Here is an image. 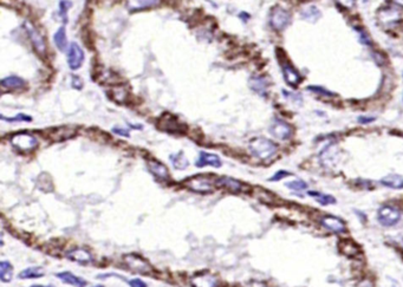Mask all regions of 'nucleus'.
Wrapping results in <instances>:
<instances>
[{
	"label": "nucleus",
	"mask_w": 403,
	"mask_h": 287,
	"mask_svg": "<svg viewBox=\"0 0 403 287\" xmlns=\"http://www.w3.org/2000/svg\"><path fill=\"white\" fill-rule=\"evenodd\" d=\"M218 177L214 176V174H197L188 179L185 180L183 185L187 187L189 191H195L199 194H208L214 191L215 182Z\"/></svg>",
	"instance_id": "1"
},
{
	"label": "nucleus",
	"mask_w": 403,
	"mask_h": 287,
	"mask_svg": "<svg viewBox=\"0 0 403 287\" xmlns=\"http://www.w3.org/2000/svg\"><path fill=\"white\" fill-rule=\"evenodd\" d=\"M248 149L252 155L263 159V161L272 159L278 152L277 144L265 137H256L251 140L248 143Z\"/></svg>",
	"instance_id": "2"
},
{
	"label": "nucleus",
	"mask_w": 403,
	"mask_h": 287,
	"mask_svg": "<svg viewBox=\"0 0 403 287\" xmlns=\"http://www.w3.org/2000/svg\"><path fill=\"white\" fill-rule=\"evenodd\" d=\"M156 127L159 130L168 132L171 135H185L188 131L187 124L182 123L176 116L169 112H165L161 117L156 121Z\"/></svg>",
	"instance_id": "3"
},
{
	"label": "nucleus",
	"mask_w": 403,
	"mask_h": 287,
	"mask_svg": "<svg viewBox=\"0 0 403 287\" xmlns=\"http://www.w3.org/2000/svg\"><path fill=\"white\" fill-rule=\"evenodd\" d=\"M10 142L12 147H13L18 153L24 154V155L34 152V150L37 149L38 144H39L38 138L35 137V136L26 131H20L13 134L11 136Z\"/></svg>",
	"instance_id": "4"
},
{
	"label": "nucleus",
	"mask_w": 403,
	"mask_h": 287,
	"mask_svg": "<svg viewBox=\"0 0 403 287\" xmlns=\"http://www.w3.org/2000/svg\"><path fill=\"white\" fill-rule=\"evenodd\" d=\"M123 262L127 266V268L129 271L134 272V273L147 276V274H150L153 272V268L149 265V262L146 259L142 258V256L136 255V254H127V255H124Z\"/></svg>",
	"instance_id": "5"
},
{
	"label": "nucleus",
	"mask_w": 403,
	"mask_h": 287,
	"mask_svg": "<svg viewBox=\"0 0 403 287\" xmlns=\"http://www.w3.org/2000/svg\"><path fill=\"white\" fill-rule=\"evenodd\" d=\"M291 23V14L290 12L285 10L281 6H275L272 8L271 14H269V25L275 31H283Z\"/></svg>",
	"instance_id": "6"
},
{
	"label": "nucleus",
	"mask_w": 403,
	"mask_h": 287,
	"mask_svg": "<svg viewBox=\"0 0 403 287\" xmlns=\"http://www.w3.org/2000/svg\"><path fill=\"white\" fill-rule=\"evenodd\" d=\"M24 29H25L26 33H28V37L30 41H31L32 46L35 50V52L40 56V57H45L46 55V43L44 40L43 35L39 33L37 29L34 28L30 22L24 23Z\"/></svg>",
	"instance_id": "7"
},
{
	"label": "nucleus",
	"mask_w": 403,
	"mask_h": 287,
	"mask_svg": "<svg viewBox=\"0 0 403 287\" xmlns=\"http://www.w3.org/2000/svg\"><path fill=\"white\" fill-rule=\"evenodd\" d=\"M401 219V212L396 207L390 205H384L380 207L377 212V220L382 226L393 227L399 223Z\"/></svg>",
	"instance_id": "8"
},
{
	"label": "nucleus",
	"mask_w": 403,
	"mask_h": 287,
	"mask_svg": "<svg viewBox=\"0 0 403 287\" xmlns=\"http://www.w3.org/2000/svg\"><path fill=\"white\" fill-rule=\"evenodd\" d=\"M269 134L280 141H286L293 135V129L289 123L280 118H274L269 128Z\"/></svg>",
	"instance_id": "9"
},
{
	"label": "nucleus",
	"mask_w": 403,
	"mask_h": 287,
	"mask_svg": "<svg viewBox=\"0 0 403 287\" xmlns=\"http://www.w3.org/2000/svg\"><path fill=\"white\" fill-rule=\"evenodd\" d=\"M40 134H46L45 138H49L53 142H62L71 138L76 135V130L67 128V127H59V128H50L46 130H41Z\"/></svg>",
	"instance_id": "10"
},
{
	"label": "nucleus",
	"mask_w": 403,
	"mask_h": 287,
	"mask_svg": "<svg viewBox=\"0 0 403 287\" xmlns=\"http://www.w3.org/2000/svg\"><path fill=\"white\" fill-rule=\"evenodd\" d=\"M84 62V51L77 43H71L67 50V64L71 70H78Z\"/></svg>",
	"instance_id": "11"
},
{
	"label": "nucleus",
	"mask_w": 403,
	"mask_h": 287,
	"mask_svg": "<svg viewBox=\"0 0 403 287\" xmlns=\"http://www.w3.org/2000/svg\"><path fill=\"white\" fill-rule=\"evenodd\" d=\"M215 186L218 188L224 189V191H230V193L233 194H238L244 191V185L241 182L238 181V180L233 179V177L230 176H220L216 179Z\"/></svg>",
	"instance_id": "12"
},
{
	"label": "nucleus",
	"mask_w": 403,
	"mask_h": 287,
	"mask_svg": "<svg viewBox=\"0 0 403 287\" xmlns=\"http://www.w3.org/2000/svg\"><path fill=\"white\" fill-rule=\"evenodd\" d=\"M147 167L150 173H152L156 179L160 180V181H168V180L170 179L168 168L166 167L162 162L158 161V159L153 158L147 159Z\"/></svg>",
	"instance_id": "13"
},
{
	"label": "nucleus",
	"mask_w": 403,
	"mask_h": 287,
	"mask_svg": "<svg viewBox=\"0 0 403 287\" xmlns=\"http://www.w3.org/2000/svg\"><path fill=\"white\" fill-rule=\"evenodd\" d=\"M321 224L325 229L330 230L333 233H337V234H342V233L346 232L344 221L337 217H333V215H325V217H323L321 219Z\"/></svg>",
	"instance_id": "14"
},
{
	"label": "nucleus",
	"mask_w": 403,
	"mask_h": 287,
	"mask_svg": "<svg viewBox=\"0 0 403 287\" xmlns=\"http://www.w3.org/2000/svg\"><path fill=\"white\" fill-rule=\"evenodd\" d=\"M281 70H283L284 79H285L286 84H289L290 87L296 88L299 83L302 82V79H303V77L299 73V71L297 69H295L289 62L281 64Z\"/></svg>",
	"instance_id": "15"
},
{
	"label": "nucleus",
	"mask_w": 403,
	"mask_h": 287,
	"mask_svg": "<svg viewBox=\"0 0 403 287\" xmlns=\"http://www.w3.org/2000/svg\"><path fill=\"white\" fill-rule=\"evenodd\" d=\"M67 258L81 265H89L94 261L91 253L84 248H73L67 253Z\"/></svg>",
	"instance_id": "16"
},
{
	"label": "nucleus",
	"mask_w": 403,
	"mask_h": 287,
	"mask_svg": "<svg viewBox=\"0 0 403 287\" xmlns=\"http://www.w3.org/2000/svg\"><path fill=\"white\" fill-rule=\"evenodd\" d=\"M191 285L192 287H219V283L212 274L200 273L191 278Z\"/></svg>",
	"instance_id": "17"
},
{
	"label": "nucleus",
	"mask_w": 403,
	"mask_h": 287,
	"mask_svg": "<svg viewBox=\"0 0 403 287\" xmlns=\"http://www.w3.org/2000/svg\"><path fill=\"white\" fill-rule=\"evenodd\" d=\"M221 164H222L221 159L219 158L218 155L207 152H200L199 159L195 162V165H197L198 168L206 167V165H210V167L214 168H220Z\"/></svg>",
	"instance_id": "18"
},
{
	"label": "nucleus",
	"mask_w": 403,
	"mask_h": 287,
	"mask_svg": "<svg viewBox=\"0 0 403 287\" xmlns=\"http://www.w3.org/2000/svg\"><path fill=\"white\" fill-rule=\"evenodd\" d=\"M248 85L254 93H257L260 96L265 97L268 95V89H269V81L266 77L264 76H252L250 78V82H248Z\"/></svg>",
	"instance_id": "19"
},
{
	"label": "nucleus",
	"mask_w": 403,
	"mask_h": 287,
	"mask_svg": "<svg viewBox=\"0 0 403 287\" xmlns=\"http://www.w3.org/2000/svg\"><path fill=\"white\" fill-rule=\"evenodd\" d=\"M56 277H57L58 279H61L63 283L73 287H85V285H87V282H85V280L75 276V274H72L71 272H61V273L56 274Z\"/></svg>",
	"instance_id": "20"
},
{
	"label": "nucleus",
	"mask_w": 403,
	"mask_h": 287,
	"mask_svg": "<svg viewBox=\"0 0 403 287\" xmlns=\"http://www.w3.org/2000/svg\"><path fill=\"white\" fill-rule=\"evenodd\" d=\"M380 182L384 187L392 189H403V176L398 175V174H392V175L382 177Z\"/></svg>",
	"instance_id": "21"
},
{
	"label": "nucleus",
	"mask_w": 403,
	"mask_h": 287,
	"mask_svg": "<svg viewBox=\"0 0 403 287\" xmlns=\"http://www.w3.org/2000/svg\"><path fill=\"white\" fill-rule=\"evenodd\" d=\"M25 85L26 82L18 76L5 77L1 81V87L8 90H18V89H23Z\"/></svg>",
	"instance_id": "22"
},
{
	"label": "nucleus",
	"mask_w": 403,
	"mask_h": 287,
	"mask_svg": "<svg viewBox=\"0 0 403 287\" xmlns=\"http://www.w3.org/2000/svg\"><path fill=\"white\" fill-rule=\"evenodd\" d=\"M111 94H112V96L110 97L111 100H115V102L120 103V104L126 103L129 98V91L127 90L122 84L115 85V87L111 89Z\"/></svg>",
	"instance_id": "23"
},
{
	"label": "nucleus",
	"mask_w": 403,
	"mask_h": 287,
	"mask_svg": "<svg viewBox=\"0 0 403 287\" xmlns=\"http://www.w3.org/2000/svg\"><path fill=\"white\" fill-rule=\"evenodd\" d=\"M169 159H170L171 164H173V167L175 168V169L183 170V169H186V168H187L188 164H189L188 159L185 156L183 152H179L176 154H171Z\"/></svg>",
	"instance_id": "24"
},
{
	"label": "nucleus",
	"mask_w": 403,
	"mask_h": 287,
	"mask_svg": "<svg viewBox=\"0 0 403 287\" xmlns=\"http://www.w3.org/2000/svg\"><path fill=\"white\" fill-rule=\"evenodd\" d=\"M53 40H55V44L58 50H61V51H65V50H67V38L64 26H62V28H59L57 31H56L55 35H53Z\"/></svg>",
	"instance_id": "25"
},
{
	"label": "nucleus",
	"mask_w": 403,
	"mask_h": 287,
	"mask_svg": "<svg viewBox=\"0 0 403 287\" xmlns=\"http://www.w3.org/2000/svg\"><path fill=\"white\" fill-rule=\"evenodd\" d=\"M302 17H303L305 20H307V22L315 23L322 17V13H321V11L316 7V6L311 5V6H307V7H305L304 10L302 11Z\"/></svg>",
	"instance_id": "26"
},
{
	"label": "nucleus",
	"mask_w": 403,
	"mask_h": 287,
	"mask_svg": "<svg viewBox=\"0 0 403 287\" xmlns=\"http://www.w3.org/2000/svg\"><path fill=\"white\" fill-rule=\"evenodd\" d=\"M339 248L343 254H345L348 256H356L360 253V248L351 240H342V242L339 244Z\"/></svg>",
	"instance_id": "27"
},
{
	"label": "nucleus",
	"mask_w": 403,
	"mask_h": 287,
	"mask_svg": "<svg viewBox=\"0 0 403 287\" xmlns=\"http://www.w3.org/2000/svg\"><path fill=\"white\" fill-rule=\"evenodd\" d=\"M307 194H309L310 196L315 197L317 202L321 203L322 206L335 205V203L337 202V200L330 194H322V193H319V191H310Z\"/></svg>",
	"instance_id": "28"
},
{
	"label": "nucleus",
	"mask_w": 403,
	"mask_h": 287,
	"mask_svg": "<svg viewBox=\"0 0 403 287\" xmlns=\"http://www.w3.org/2000/svg\"><path fill=\"white\" fill-rule=\"evenodd\" d=\"M13 278V267L8 261H1L0 262V279L2 283L11 282Z\"/></svg>",
	"instance_id": "29"
},
{
	"label": "nucleus",
	"mask_w": 403,
	"mask_h": 287,
	"mask_svg": "<svg viewBox=\"0 0 403 287\" xmlns=\"http://www.w3.org/2000/svg\"><path fill=\"white\" fill-rule=\"evenodd\" d=\"M44 277V270L41 267H29L19 273L20 279H37Z\"/></svg>",
	"instance_id": "30"
},
{
	"label": "nucleus",
	"mask_w": 403,
	"mask_h": 287,
	"mask_svg": "<svg viewBox=\"0 0 403 287\" xmlns=\"http://www.w3.org/2000/svg\"><path fill=\"white\" fill-rule=\"evenodd\" d=\"M160 4V1H127L128 8L130 11H140L144 10V8L153 7V6Z\"/></svg>",
	"instance_id": "31"
},
{
	"label": "nucleus",
	"mask_w": 403,
	"mask_h": 287,
	"mask_svg": "<svg viewBox=\"0 0 403 287\" xmlns=\"http://www.w3.org/2000/svg\"><path fill=\"white\" fill-rule=\"evenodd\" d=\"M72 6L71 1H59V16H61L62 20L64 24H67L69 19H67V10Z\"/></svg>",
	"instance_id": "32"
},
{
	"label": "nucleus",
	"mask_w": 403,
	"mask_h": 287,
	"mask_svg": "<svg viewBox=\"0 0 403 287\" xmlns=\"http://www.w3.org/2000/svg\"><path fill=\"white\" fill-rule=\"evenodd\" d=\"M285 186L289 189H291V191H305V189L307 188V183L303 181V180H295V181L287 182Z\"/></svg>",
	"instance_id": "33"
},
{
	"label": "nucleus",
	"mask_w": 403,
	"mask_h": 287,
	"mask_svg": "<svg viewBox=\"0 0 403 287\" xmlns=\"http://www.w3.org/2000/svg\"><path fill=\"white\" fill-rule=\"evenodd\" d=\"M1 120L6 121V122H31L32 117L25 114H18L14 117L7 118V117H5L4 115H1Z\"/></svg>",
	"instance_id": "34"
},
{
	"label": "nucleus",
	"mask_w": 403,
	"mask_h": 287,
	"mask_svg": "<svg viewBox=\"0 0 403 287\" xmlns=\"http://www.w3.org/2000/svg\"><path fill=\"white\" fill-rule=\"evenodd\" d=\"M307 90L311 91V93L322 95V96H325V97H335V96H336V94L331 93V91H329L328 89H325L323 87H317V85H310V87H307Z\"/></svg>",
	"instance_id": "35"
},
{
	"label": "nucleus",
	"mask_w": 403,
	"mask_h": 287,
	"mask_svg": "<svg viewBox=\"0 0 403 287\" xmlns=\"http://www.w3.org/2000/svg\"><path fill=\"white\" fill-rule=\"evenodd\" d=\"M290 175H291V173H289V171H286V170H279V171H277V173H275L273 176L269 177V181H271V182H277V181H280V180L285 179V177L290 176Z\"/></svg>",
	"instance_id": "36"
},
{
	"label": "nucleus",
	"mask_w": 403,
	"mask_h": 287,
	"mask_svg": "<svg viewBox=\"0 0 403 287\" xmlns=\"http://www.w3.org/2000/svg\"><path fill=\"white\" fill-rule=\"evenodd\" d=\"M71 79H72V82H71V85H72V88L76 89V90H82L84 83H83L81 77L76 76V75H72Z\"/></svg>",
	"instance_id": "37"
},
{
	"label": "nucleus",
	"mask_w": 403,
	"mask_h": 287,
	"mask_svg": "<svg viewBox=\"0 0 403 287\" xmlns=\"http://www.w3.org/2000/svg\"><path fill=\"white\" fill-rule=\"evenodd\" d=\"M112 132L116 135L123 136V137H129L130 136L129 130L127 128H121V127H115V128H112Z\"/></svg>",
	"instance_id": "38"
},
{
	"label": "nucleus",
	"mask_w": 403,
	"mask_h": 287,
	"mask_svg": "<svg viewBox=\"0 0 403 287\" xmlns=\"http://www.w3.org/2000/svg\"><path fill=\"white\" fill-rule=\"evenodd\" d=\"M130 287H147V284L141 279H132L129 282Z\"/></svg>",
	"instance_id": "39"
},
{
	"label": "nucleus",
	"mask_w": 403,
	"mask_h": 287,
	"mask_svg": "<svg viewBox=\"0 0 403 287\" xmlns=\"http://www.w3.org/2000/svg\"><path fill=\"white\" fill-rule=\"evenodd\" d=\"M358 123L361 124H369V123H372L375 121V117L372 116H360L357 118Z\"/></svg>",
	"instance_id": "40"
},
{
	"label": "nucleus",
	"mask_w": 403,
	"mask_h": 287,
	"mask_svg": "<svg viewBox=\"0 0 403 287\" xmlns=\"http://www.w3.org/2000/svg\"><path fill=\"white\" fill-rule=\"evenodd\" d=\"M357 287H372V285H371V283H369V282H363V283H361Z\"/></svg>",
	"instance_id": "41"
},
{
	"label": "nucleus",
	"mask_w": 403,
	"mask_h": 287,
	"mask_svg": "<svg viewBox=\"0 0 403 287\" xmlns=\"http://www.w3.org/2000/svg\"><path fill=\"white\" fill-rule=\"evenodd\" d=\"M250 287H265V285H263V284H254V285H250Z\"/></svg>",
	"instance_id": "42"
},
{
	"label": "nucleus",
	"mask_w": 403,
	"mask_h": 287,
	"mask_svg": "<svg viewBox=\"0 0 403 287\" xmlns=\"http://www.w3.org/2000/svg\"><path fill=\"white\" fill-rule=\"evenodd\" d=\"M31 287H55V286H52V285H47V286H45V285H34Z\"/></svg>",
	"instance_id": "43"
},
{
	"label": "nucleus",
	"mask_w": 403,
	"mask_h": 287,
	"mask_svg": "<svg viewBox=\"0 0 403 287\" xmlns=\"http://www.w3.org/2000/svg\"><path fill=\"white\" fill-rule=\"evenodd\" d=\"M94 287H104V286H102V285H97V286H94Z\"/></svg>",
	"instance_id": "44"
}]
</instances>
